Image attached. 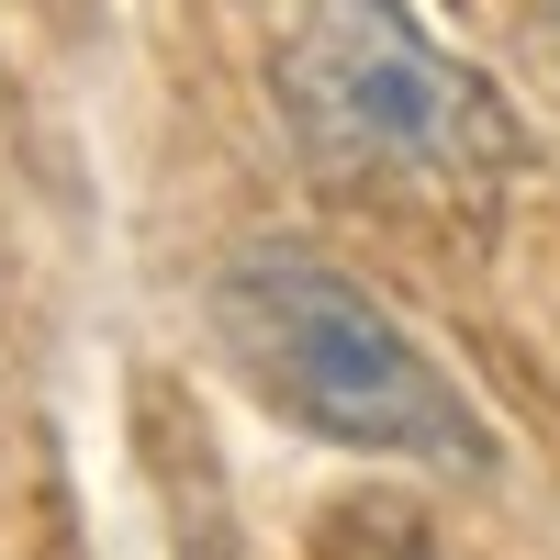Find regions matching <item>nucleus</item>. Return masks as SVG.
I'll return each instance as SVG.
<instances>
[{
	"label": "nucleus",
	"mask_w": 560,
	"mask_h": 560,
	"mask_svg": "<svg viewBox=\"0 0 560 560\" xmlns=\"http://www.w3.org/2000/svg\"><path fill=\"white\" fill-rule=\"evenodd\" d=\"M269 90L292 147L382 213L493 224L504 191L527 179L516 102L459 45H438L404 0H303L269 57Z\"/></svg>",
	"instance_id": "f257e3e1"
},
{
	"label": "nucleus",
	"mask_w": 560,
	"mask_h": 560,
	"mask_svg": "<svg viewBox=\"0 0 560 560\" xmlns=\"http://www.w3.org/2000/svg\"><path fill=\"white\" fill-rule=\"evenodd\" d=\"M213 348L314 448L393 459V471H493L482 404L448 382V359L325 247L258 236L213 269Z\"/></svg>",
	"instance_id": "f03ea898"
},
{
	"label": "nucleus",
	"mask_w": 560,
	"mask_h": 560,
	"mask_svg": "<svg viewBox=\"0 0 560 560\" xmlns=\"http://www.w3.org/2000/svg\"><path fill=\"white\" fill-rule=\"evenodd\" d=\"M314 560H448V549H438V527L415 516V504H393V493H348L337 516L314 527Z\"/></svg>",
	"instance_id": "7ed1b4c3"
}]
</instances>
